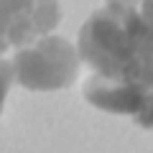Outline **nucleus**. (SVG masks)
I'll return each instance as SVG.
<instances>
[{
	"label": "nucleus",
	"instance_id": "nucleus-1",
	"mask_svg": "<svg viewBox=\"0 0 153 153\" xmlns=\"http://www.w3.org/2000/svg\"><path fill=\"white\" fill-rule=\"evenodd\" d=\"M79 56L94 74L153 87V26L140 8H112L92 13L79 28Z\"/></svg>",
	"mask_w": 153,
	"mask_h": 153
},
{
	"label": "nucleus",
	"instance_id": "nucleus-2",
	"mask_svg": "<svg viewBox=\"0 0 153 153\" xmlns=\"http://www.w3.org/2000/svg\"><path fill=\"white\" fill-rule=\"evenodd\" d=\"M79 49L61 36L36 38L33 44L16 51V82L31 92H56L66 89L79 76Z\"/></svg>",
	"mask_w": 153,
	"mask_h": 153
},
{
	"label": "nucleus",
	"instance_id": "nucleus-3",
	"mask_svg": "<svg viewBox=\"0 0 153 153\" xmlns=\"http://www.w3.org/2000/svg\"><path fill=\"white\" fill-rule=\"evenodd\" d=\"M84 97L97 110L112 115H128L135 120V125L153 130V87L94 74L84 84Z\"/></svg>",
	"mask_w": 153,
	"mask_h": 153
},
{
	"label": "nucleus",
	"instance_id": "nucleus-4",
	"mask_svg": "<svg viewBox=\"0 0 153 153\" xmlns=\"http://www.w3.org/2000/svg\"><path fill=\"white\" fill-rule=\"evenodd\" d=\"M36 3L38 0H0V54L41 38Z\"/></svg>",
	"mask_w": 153,
	"mask_h": 153
},
{
	"label": "nucleus",
	"instance_id": "nucleus-5",
	"mask_svg": "<svg viewBox=\"0 0 153 153\" xmlns=\"http://www.w3.org/2000/svg\"><path fill=\"white\" fill-rule=\"evenodd\" d=\"M13 82H16V66H13V61L0 59V112H3L5 94H8V89H10Z\"/></svg>",
	"mask_w": 153,
	"mask_h": 153
},
{
	"label": "nucleus",
	"instance_id": "nucleus-6",
	"mask_svg": "<svg viewBox=\"0 0 153 153\" xmlns=\"http://www.w3.org/2000/svg\"><path fill=\"white\" fill-rule=\"evenodd\" d=\"M140 16L148 21V26H153V0H140Z\"/></svg>",
	"mask_w": 153,
	"mask_h": 153
},
{
	"label": "nucleus",
	"instance_id": "nucleus-7",
	"mask_svg": "<svg viewBox=\"0 0 153 153\" xmlns=\"http://www.w3.org/2000/svg\"><path fill=\"white\" fill-rule=\"evenodd\" d=\"M105 5H112V8H138L140 0H105Z\"/></svg>",
	"mask_w": 153,
	"mask_h": 153
}]
</instances>
